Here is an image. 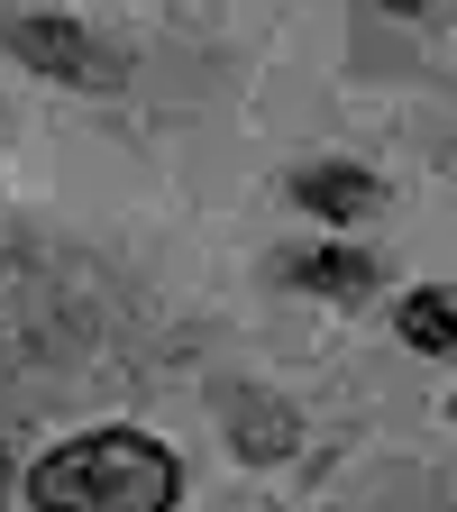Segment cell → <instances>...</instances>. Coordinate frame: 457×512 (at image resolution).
Listing matches in <instances>:
<instances>
[{"label": "cell", "mask_w": 457, "mask_h": 512, "mask_svg": "<svg viewBox=\"0 0 457 512\" xmlns=\"http://www.w3.org/2000/svg\"><path fill=\"white\" fill-rule=\"evenodd\" d=\"M28 503L37 512H174L183 467L147 430H92V439H64L55 458H37Z\"/></svg>", "instance_id": "1"}, {"label": "cell", "mask_w": 457, "mask_h": 512, "mask_svg": "<svg viewBox=\"0 0 457 512\" xmlns=\"http://www.w3.org/2000/svg\"><path fill=\"white\" fill-rule=\"evenodd\" d=\"M10 55L37 64V74H55V83H83V92H110V83L128 74V55H119V46H101L83 19H55V10L10 19Z\"/></svg>", "instance_id": "2"}, {"label": "cell", "mask_w": 457, "mask_h": 512, "mask_svg": "<svg viewBox=\"0 0 457 512\" xmlns=\"http://www.w3.org/2000/svg\"><path fill=\"white\" fill-rule=\"evenodd\" d=\"M293 202L320 211V220H366V211L384 202V183H375L366 165H302V174H293Z\"/></svg>", "instance_id": "3"}, {"label": "cell", "mask_w": 457, "mask_h": 512, "mask_svg": "<svg viewBox=\"0 0 457 512\" xmlns=\"http://www.w3.org/2000/svg\"><path fill=\"white\" fill-rule=\"evenodd\" d=\"M229 439H238V458H284L293 448V412L275 394H238L229 403Z\"/></svg>", "instance_id": "4"}, {"label": "cell", "mask_w": 457, "mask_h": 512, "mask_svg": "<svg viewBox=\"0 0 457 512\" xmlns=\"http://www.w3.org/2000/svg\"><path fill=\"white\" fill-rule=\"evenodd\" d=\"M293 284L302 293H339V302H357L366 284H375V266L357 247H320V256H293Z\"/></svg>", "instance_id": "5"}, {"label": "cell", "mask_w": 457, "mask_h": 512, "mask_svg": "<svg viewBox=\"0 0 457 512\" xmlns=\"http://www.w3.org/2000/svg\"><path fill=\"white\" fill-rule=\"evenodd\" d=\"M403 339H412L421 357H448V348H457V302H448V293H403Z\"/></svg>", "instance_id": "6"}, {"label": "cell", "mask_w": 457, "mask_h": 512, "mask_svg": "<svg viewBox=\"0 0 457 512\" xmlns=\"http://www.w3.org/2000/svg\"><path fill=\"white\" fill-rule=\"evenodd\" d=\"M0 503H10V458H0Z\"/></svg>", "instance_id": "7"}]
</instances>
